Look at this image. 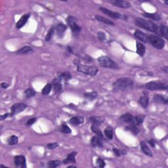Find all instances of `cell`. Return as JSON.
<instances>
[{
  "label": "cell",
  "instance_id": "1",
  "mask_svg": "<svg viewBox=\"0 0 168 168\" xmlns=\"http://www.w3.org/2000/svg\"><path fill=\"white\" fill-rule=\"evenodd\" d=\"M135 23L137 26L155 34H160L159 27L152 21H147L142 18H137L135 21Z\"/></svg>",
  "mask_w": 168,
  "mask_h": 168
},
{
  "label": "cell",
  "instance_id": "2",
  "mask_svg": "<svg viewBox=\"0 0 168 168\" xmlns=\"http://www.w3.org/2000/svg\"><path fill=\"white\" fill-rule=\"evenodd\" d=\"M144 116H141V115L134 116L131 114L126 113L122 115V116L120 117V120L125 123H127V124L137 126V125H139L142 124V122H143L144 120Z\"/></svg>",
  "mask_w": 168,
  "mask_h": 168
},
{
  "label": "cell",
  "instance_id": "3",
  "mask_svg": "<svg viewBox=\"0 0 168 168\" xmlns=\"http://www.w3.org/2000/svg\"><path fill=\"white\" fill-rule=\"evenodd\" d=\"M133 86V81L129 77H121L118 79L112 84V87L116 90H124Z\"/></svg>",
  "mask_w": 168,
  "mask_h": 168
},
{
  "label": "cell",
  "instance_id": "4",
  "mask_svg": "<svg viewBox=\"0 0 168 168\" xmlns=\"http://www.w3.org/2000/svg\"><path fill=\"white\" fill-rule=\"evenodd\" d=\"M77 66V71L78 72H81L82 74L89 75V76H95L97 75L99 69L95 66H88V65H84L80 63V62H77L76 63Z\"/></svg>",
  "mask_w": 168,
  "mask_h": 168
},
{
  "label": "cell",
  "instance_id": "5",
  "mask_svg": "<svg viewBox=\"0 0 168 168\" xmlns=\"http://www.w3.org/2000/svg\"><path fill=\"white\" fill-rule=\"evenodd\" d=\"M145 87L150 91L167 90L168 88V84L166 82L152 81L145 84Z\"/></svg>",
  "mask_w": 168,
  "mask_h": 168
},
{
  "label": "cell",
  "instance_id": "6",
  "mask_svg": "<svg viewBox=\"0 0 168 168\" xmlns=\"http://www.w3.org/2000/svg\"><path fill=\"white\" fill-rule=\"evenodd\" d=\"M98 62L102 66L109 68H117L118 66L116 62L108 56H101L98 58Z\"/></svg>",
  "mask_w": 168,
  "mask_h": 168
},
{
  "label": "cell",
  "instance_id": "7",
  "mask_svg": "<svg viewBox=\"0 0 168 168\" xmlns=\"http://www.w3.org/2000/svg\"><path fill=\"white\" fill-rule=\"evenodd\" d=\"M149 43L158 49H162L165 46V41L161 37L156 35H150L149 36Z\"/></svg>",
  "mask_w": 168,
  "mask_h": 168
},
{
  "label": "cell",
  "instance_id": "8",
  "mask_svg": "<svg viewBox=\"0 0 168 168\" xmlns=\"http://www.w3.org/2000/svg\"><path fill=\"white\" fill-rule=\"evenodd\" d=\"M66 22L71 28L73 35H74L75 36H77L80 34V32H81V27L76 23V19H75L74 17L72 16L68 17L66 19Z\"/></svg>",
  "mask_w": 168,
  "mask_h": 168
},
{
  "label": "cell",
  "instance_id": "9",
  "mask_svg": "<svg viewBox=\"0 0 168 168\" xmlns=\"http://www.w3.org/2000/svg\"><path fill=\"white\" fill-rule=\"evenodd\" d=\"M27 108V104L23 103V102H18V103L14 104L11 106V112L10 113V116L12 117L15 114L23 112L24 110Z\"/></svg>",
  "mask_w": 168,
  "mask_h": 168
},
{
  "label": "cell",
  "instance_id": "10",
  "mask_svg": "<svg viewBox=\"0 0 168 168\" xmlns=\"http://www.w3.org/2000/svg\"><path fill=\"white\" fill-rule=\"evenodd\" d=\"M99 10L101 12H103L104 14L106 15L111 17V18L112 19H124V16H123L122 15L119 13V12L112 11H111V10H110L107 8H105V7H100Z\"/></svg>",
  "mask_w": 168,
  "mask_h": 168
},
{
  "label": "cell",
  "instance_id": "11",
  "mask_svg": "<svg viewBox=\"0 0 168 168\" xmlns=\"http://www.w3.org/2000/svg\"><path fill=\"white\" fill-rule=\"evenodd\" d=\"M14 162L15 166L18 168L26 167V158L24 156L19 155L14 158Z\"/></svg>",
  "mask_w": 168,
  "mask_h": 168
},
{
  "label": "cell",
  "instance_id": "12",
  "mask_svg": "<svg viewBox=\"0 0 168 168\" xmlns=\"http://www.w3.org/2000/svg\"><path fill=\"white\" fill-rule=\"evenodd\" d=\"M110 3H112L114 6H116L120 8L127 9L131 7V3L127 1H123V0H112L109 1Z\"/></svg>",
  "mask_w": 168,
  "mask_h": 168
},
{
  "label": "cell",
  "instance_id": "13",
  "mask_svg": "<svg viewBox=\"0 0 168 168\" xmlns=\"http://www.w3.org/2000/svg\"><path fill=\"white\" fill-rule=\"evenodd\" d=\"M134 36L144 43H149V36L147 34L137 30L134 33Z\"/></svg>",
  "mask_w": 168,
  "mask_h": 168
},
{
  "label": "cell",
  "instance_id": "14",
  "mask_svg": "<svg viewBox=\"0 0 168 168\" xmlns=\"http://www.w3.org/2000/svg\"><path fill=\"white\" fill-rule=\"evenodd\" d=\"M67 28V27L66 25H64L62 23L59 24L55 28V31H56V33L57 36H58L59 38H62L64 36L65 31Z\"/></svg>",
  "mask_w": 168,
  "mask_h": 168
},
{
  "label": "cell",
  "instance_id": "15",
  "mask_svg": "<svg viewBox=\"0 0 168 168\" xmlns=\"http://www.w3.org/2000/svg\"><path fill=\"white\" fill-rule=\"evenodd\" d=\"M154 101L156 103L167 104L168 99L162 94H155L154 96Z\"/></svg>",
  "mask_w": 168,
  "mask_h": 168
},
{
  "label": "cell",
  "instance_id": "16",
  "mask_svg": "<svg viewBox=\"0 0 168 168\" xmlns=\"http://www.w3.org/2000/svg\"><path fill=\"white\" fill-rule=\"evenodd\" d=\"M30 14L24 15L19 20V21L17 22V23L16 24V27L17 28L20 29L23 27L24 25L26 24V22H28V20L30 18Z\"/></svg>",
  "mask_w": 168,
  "mask_h": 168
},
{
  "label": "cell",
  "instance_id": "17",
  "mask_svg": "<svg viewBox=\"0 0 168 168\" xmlns=\"http://www.w3.org/2000/svg\"><path fill=\"white\" fill-rule=\"evenodd\" d=\"M91 146L94 148L95 147L102 148L103 147V144H102V139L101 137L98 136H94L92 137V139L91 140Z\"/></svg>",
  "mask_w": 168,
  "mask_h": 168
},
{
  "label": "cell",
  "instance_id": "18",
  "mask_svg": "<svg viewBox=\"0 0 168 168\" xmlns=\"http://www.w3.org/2000/svg\"><path fill=\"white\" fill-rule=\"evenodd\" d=\"M77 155V152H72L71 153H70L69 154L67 155V157L66 159H64L62 163H64V164H70V163H76V160L75 157Z\"/></svg>",
  "mask_w": 168,
  "mask_h": 168
},
{
  "label": "cell",
  "instance_id": "19",
  "mask_svg": "<svg viewBox=\"0 0 168 168\" xmlns=\"http://www.w3.org/2000/svg\"><path fill=\"white\" fill-rule=\"evenodd\" d=\"M52 87L55 93H58L59 91H61L62 89V84L61 83V80L59 78H55L53 80Z\"/></svg>",
  "mask_w": 168,
  "mask_h": 168
},
{
  "label": "cell",
  "instance_id": "20",
  "mask_svg": "<svg viewBox=\"0 0 168 168\" xmlns=\"http://www.w3.org/2000/svg\"><path fill=\"white\" fill-rule=\"evenodd\" d=\"M140 145H141V149L142 150V152H143L144 154H146L150 157H152L153 156L151 150H150V148L147 146L146 142L144 141H141V142H140Z\"/></svg>",
  "mask_w": 168,
  "mask_h": 168
},
{
  "label": "cell",
  "instance_id": "21",
  "mask_svg": "<svg viewBox=\"0 0 168 168\" xmlns=\"http://www.w3.org/2000/svg\"><path fill=\"white\" fill-rule=\"evenodd\" d=\"M139 103L143 109H147L149 103V97H148V95H144L140 97L139 99Z\"/></svg>",
  "mask_w": 168,
  "mask_h": 168
},
{
  "label": "cell",
  "instance_id": "22",
  "mask_svg": "<svg viewBox=\"0 0 168 168\" xmlns=\"http://www.w3.org/2000/svg\"><path fill=\"white\" fill-rule=\"evenodd\" d=\"M84 121V118L83 116H75V117H72V118L70 120V124L71 125H74V126H77L80 124H82L83 122Z\"/></svg>",
  "mask_w": 168,
  "mask_h": 168
},
{
  "label": "cell",
  "instance_id": "23",
  "mask_svg": "<svg viewBox=\"0 0 168 168\" xmlns=\"http://www.w3.org/2000/svg\"><path fill=\"white\" fill-rule=\"evenodd\" d=\"M145 18H148L152 20H154V21H160L162 19V17L159 14L156 13H149V12H144L142 15Z\"/></svg>",
  "mask_w": 168,
  "mask_h": 168
},
{
  "label": "cell",
  "instance_id": "24",
  "mask_svg": "<svg viewBox=\"0 0 168 168\" xmlns=\"http://www.w3.org/2000/svg\"><path fill=\"white\" fill-rule=\"evenodd\" d=\"M89 122L92 123L93 125L99 126L103 123V119L99 116H91L89 118Z\"/></svg>",
  "mask_w": 168,
  "mask_h": 168
},
{
  "label": "cell",
  "instance_id": "25",
  "mask_svg": "<svg viewBox=\"0 0 168 168\" xmlns=\"http://www.w3.org/2000/svg\"><path fill=\"white\" fill-rule=\"evenodd\" d=\"M137 47V53L141 57H143L146 51V47L143 44L140 43V42H137L136 44Z\"/></svg>",
  "mask_w": 168,
  "mask_h": 168
},
{
  "label": "cell",
  "instance_id": "26",
  "mask_svg": "<svg viewBox=\"0 0 168 168\" xmlns=\"http://www.w3.org/2000/svg\"><path fill=\"white\" fill-rule=\"evenodd\" d=\"M33 51H34V50L33 49H32V47L26 46L22 47L21 49H19L18 51H17V53L19 55H24V54L30 53H32Z\"/></svg>",
  "mask_w": 168,
  "mask_h": 168
},
{
  "label": "cell",
  "instance_id": "27",
  "mask_svg": "<svg viewBox=\"0 0 168 168\" xmlns=\"http://www.w3.org/2000/svg\"><path fill=\"white\" fill-rule=\"evenodd\" d=\"M95 19H96L98 21L102 22V23L104 24H109V25H111V26H114V23L112 21H110V20L106 18H105V17H103L102 16H100V15H95Z\"/></svg>",
  "mask_w": 168,
  "mask_h": 168
},
{
  "label": "cell",
  "instance_id": "28",
  "mask_svg": "<svg viewBox=\"0 0 168 168\" xmlns=\"http://www.w3.org/2000/svg\"><path fill=\"white\" fill-rule=\"evenodd\" d=\"M125 129L127 131H130L131 133H132L135 135H138L140 132V129L139 127H137L136 125H128V126H127L126 127H125Z\"/></svg>",
  "mask_w": 168,
  "mask_h": 168
},
{
  "label": "cell",
  "instance_id": "29",
  "mask_svg": "<svg viewBox=\"0 0 168 168\" xmlns=\"http://www.w3.org/2000/svg\"><path fill=\"white\" fill-rule=\"evenodd\" d=\"M61 81L64 80V81H68L72 78V75L70 72H62L58 74V77Z\"/></svg>",
  "mask_w": 168,
  "mask_h": 168
},
{
  "label": "cell",
  "instance_id": "30",
  "mask_svg": "<svg viewBox=\"0 0 168 168\" xmlns=\"http://www.w3.org/2000/svg\"><path fill=\"white\" fill-rule=\"evenodd\" d=\"M160 30V34L162 35L165 39L168 38V28L167 26H165L164 24H162L159 28Z\"/></svg>",
  "mask_w": 168,
  "mask_h": 168
},
{
  "label": "cell",
  "instance_id": "31",
  "mask_svg": "<svg viewBox=\"0 0 168 168\" xmlns=\"http://www.w3.org/2000/svg\"><path fill=\"white\" fill-rule=\"evenodd\" d=\"M98 96V93L96 91H91L89 93H86L84 94V97L89 101H93Z\"/></svg>",
  "mask_w": 168,
  "mask_h": 168
},
{
  "label": "cell",
  "instance_id": "32",
  "mask_svg": "<svg viewBox=\"0 0 168 168\" xmlns=\"http://www.w3.org/2000/svg\"><path fill=\"white\" fill-rule=\"evenodd\" d=\"M104 133L106 137L110 140H112L113 139V129L112 127L108 126L106 129H104Z\"/></svg>",
  "mask_w": 168,
  "mask_h": 168
},
{
  "label": "cell",
  "instance_id": "33",
  "mask_svg": "<svg viewBox=\"0 0 168 168\" xmlns=\"http://www.w3.org/2000/svg\"><path fill=\"white\" fill-rule=\"evenodd\" d=\"M91 129L95 134H96L97 136L101 137V139L103 138V135H102V133L101 131V130L100 129L99 127H98V126H97V125H91Z\"/></svg>",
  "mask_w": 168,
  "mask_h": 168
},
{
  "label": "cell",
  "instance_id": "34",
  "mask_svg": "<svg viewBox=\"0 0 168 168\" xmlns=\"http://www.w3.org/2000/svg\"><path fill=\"white\" fill-rule=\"evenodd\" d=\"M19 139L18 137L16 135H11L9 137V139H7V142L9 145H15L18 143Z\"/></svg>",
  "mask_w": 168,
  "mask_h": 168
},
{
  "label": "cell",
  "instance_id": "35",
  "mask_svg": "<svg viewBox=\"0 0 168 168\" xmlns=\"http://www.w3.org/2000/svg\"><path fill=\"white\" fill-rule=\"evenodd\" d=\"M51 89H52V84H47L45 86L43 89H42L41 93L44 95H48L50 93V92H51Z\"/></svg>",
  "mask_w": 168,
  "mask_h": 168
},
{
  "label": "cell",
  "instance_id": "36",
  "mask_svg": "<svg viewBox=\"0 0 168 168\" xmlns=\"http://www.w3.org/2000/svg\"><path fill=\"white\" fill-rule=\"evenodd\" d=\"M24 95L26 98H30L36 95V91L33 88H28L24 91Z\"/></svg>",
  "mask_w": 168,
  "mask_h": 168
},
{
  "label": "cell",
  "instance_id": "37",
  "mask_svg": "<svg viewBox=\"0 0 168 168\" xmlns=\"http://www.w3.org/2000/svg\"><path fill=\"white\" fill-rule=\"evenodd\" d=\"M61 162L59 160H51L48 162V167L50 168H55L60 166Z\"/></svg>",
  "mask_w": 168,
  "mask_h": 168
},
{
  "label": "cell",
  "instance_id": "38",
  "mask_svg": "<svg viewBox=\"0 0 168 168\" xmlns=\"http://www.w3.org/2000/svg\"><path fill=\"white\" fill-rule=\"evenodd\" d=\"M60 131H61L62 133H65V134L71 133V132H72L71 129L70 128V127L66 124H63V125H61V128H60Z\"/></svg>",
  "mask_w": 168,
  "mask_h": 168
},
{
  "label": "cell",
  "instance_id": "39",
  "mask_svg": "<svg viewBox=\"0 0 168 168\" xmlns=\"http://www.w3.org/2000/svg\"><path fill=\"white\" fill-rule=\"evenodd\" d=\"M113 152H114V154L118 157L123 156V155L127 154V151H126V150L118 149H116V148H114V149H113Z\"/></svg>",
  "mask_w": 168,
  "mask_h": 168
},
{
  "label": "cell",
  "instance_id": "40",
  "mask_svg": "<svg viewBox=\"0 0 168 168\" xmlns=\"http://www.w3.org/2000/svg\"><path fill=\"white\" fill-rule=\"evenodd\" d=\"M55 29L54 27H51V28L49 29L48 33L47 34L46 36V41H50V40H51V39L52 38V37H53V34L55 33Z\"/></svg>",
  "mask_w": 168,
  "mask_h": 168
},
{
  "label": "cell",
  "instance_id": "41",
  "mask_svg": "<svg viewBox=\"0 0 168 168\" xmlns=\"http://www.w3.org/2000/svg\"><path fill=\"white\" fill-rule=\"evenodd\" d=\"M97 36H98V38H99L100 41H103L105 39H106V34H105L103 32L100 31L98 32Z\"/></svg>",
  "mask_w": 168,
  "mask_h": 168
},
{
  "label": "cell",
  "instance_id": "42",
  "mask_svg": "<svg viewBox=\"0 0 168 168\" xmlns=\"http://www.w3.org/2000/svg\"><path fill=\"white\" fill-rule=\"evenodd\" d=\"M96 163L98 165V167H104L105 166V165H106L105 164V162L104 160L102 158H98L97 159Z\"/></svg>",
  "mask_w": 168,
  "mask_h": 168
},
{
  "label": "cell",
  "instance_id": "43",
  "mask_svg": "<svg viewBox=\"0 0 168 168\" xmlns=\"http://www.w3.org/2000/svg\"><path fill=\"white\" fill-rule=\"evenodd\" d=\"M59 144L57 142H53V143H49L47 144V147L49 149H56L57 147H58Z\"/></svg>",
  "mask_w": 168,
  "mask_h": 168
},
{
  "label": "cell",
  "instance_id": "44",
  "mask_svg": "<svg viewBox=\"0 0 168 168\" xmlns=\"http://www.w3.org/2000/svg\"><path fill=\"white\" fill-rule=\"evenodd\" d=\"M36 118H31V119H30L28 120L27 121V123H26V125H32V124H34L35 122H36Z\"/></svg>",
  "mask_w": 168,
  "mask_h": 168
},
{
  "label": "cell",
  "instance_id": "45",
  "mask_svg": "<svg viewBox=\"0 0 168 168\" xmlns=\"http://www.w3.org/2000/svg\"><path fill=\"white\" fill-rule=\"evenodd\" d=\"M8 116H10V114L6 113V114H3V115H1V116H0V119H1V120H5L6 118H7Z\"/></svg>",
  "mask_w": 168,
  "mask_h": 168
},
{
  "label": "cell",
  "instance_id": "46",
  "mask_svg": "<svg viewBox=\"0 0 168 168\" xmlns=\"http://www.w3.org/2000/svg\"><path fill=\"white\" fill-rule=\"evenodd\" d=\"M9 85L7 84V83H6V82L1 83V87L3 89H7V87H9Z\"/></svg>",
  "mask_w": 168,
  "mask_h": 168
},
{
  "label": "cell",
  "instance_id": "47",
  "mask_svg": "<svg viewBox=\"0 0 168 168\" xmlns=\"http://www.w3.org/2000/svg\"><path fill=\"white\" fill-rule=\"evenodd\" d=\"M149 143L150 144V146L152 147L153 148L155 147V141H154V140H153V139L150 140V141H149Z\"/></svg>",
  "mask_w": 168,
  "mask_h": 168
},
{
  "label": "cell",
  "instance_id": "48",
  "mask_svg": "<svg viewBox=\"0 0 168 168\" xmlns=\"http://www.w3.org/2000/svg\"><path fill=\"white\" fill-rule=\"evenodd\" d=\"M162 70L165 72V73L167 74V72H167V70H168L167 66H165V67H164V68H162Z\"/></svg>",
  "mask_w": 168,
  "mask_h": 168
},
{
  "label": "cell",
  "instance_id": "49",
  "mask_svg": "<svg viewBox=\"0 0 168 168\" xmlns=\"http://www.w3.org/2000/svg\"><path fill=\"white\" fill-rule=\"evenodd\" d=\"M67 51H68L69 53H72V50L71 47H67Z\"/></svg>",
  "mask_w": 168,
  "mask_h": 168
},
{
  "label": "cell",
  "instance_id": "50",
  "mask_svg": "<svg viewBox=\"0 0 168 168\" xmlns=\"http://www.w3.org/2000/svg\"><path fill=\"white\" fill-rule=\"evenodd\" d=\"M165 3L166 4V5H167V4H168V2H167V1H165Z\"/></svg>",
  "mask_w": 168,
  "mask_h": 168
}]
</instances>
